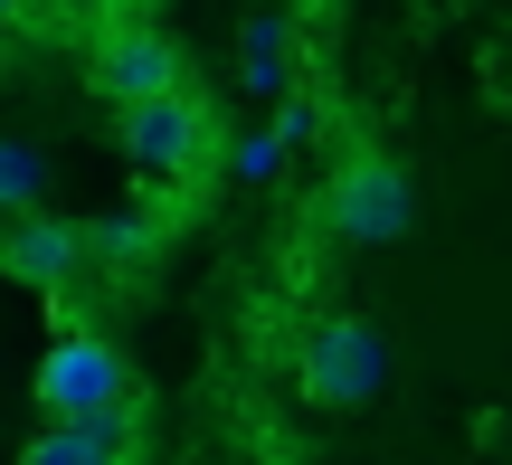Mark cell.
Listing matches in <instances>:
<instances>
[{
    "instance_id": "obj_1",
    "label": "cell",
    "mask_w": 512,
    "mask_h": 465,
    "mask_svg": "<svg viewBox=\"0 0 512 465\" xmlns=\"http://www.w3.org/2000/svg\"><path fill=\"white\" fill-rule=\"evenodd\" d=\"M313 219H323V238L342 247H389L408 238V219H418V190H408V171L389 162V152H342V162L323 171V200H313Z\"/></svg>"
},
{
    "instance_id": "obj_2",
    "label": "cell",
    "mask_w": 512,
    "mask_h": 465,
    "mask_svg": "<svg viewBox=\"0 0 512 465\" xmlns=\"http://www.w3.org/2000/svg\"><path fill=\"white\" fill-rule=\"evenodd\" d=\"M38 418L48 428H86V418H124L133 409V361L105 333H57L38 352Z\"/></svg>"
},
{
    "instance_id": "obj_3",
    "label": "cell",
    "mask_w": 512,
    "mask_h": 465,
    "mask_svg": "<svg viewBox=\"0 0 512 465\" xmlns=\"http://www.w3.org/2000/svg\"><path fill=\"white\" fill-rule=\"evenodd\" d=\"M114 133H124V162L143 171V181H190V171L209 162V143H219V114L181 86V95H152V105H124Z\"/></svg>"
},
{
    "instance_id": "obj_4",
    "label": "cell",
    "mask_w": 512,
    "mask_h": 465,
    "mask_svg": "<svg viewBox=\"0 0 512 465\" xmlns=\"http://www.w3.org/2000/svg\"><path fill=\"white\" fill-rule=\"evenodd\" d=\"M380 380H389L380 323H361V314L313 323V342H304V390L323 399V409H361V399H380Z\"/></svg>"
},
{
    "instance_id": "obj_5",
    "label": "cell",
    "mask_w": 512,
    "mask_h": 465,
    "mask_svg": "<svg viewBox=\"0 0 512 465\" xmlns=\"http://www.w3.org/2000/svg\"><path fill=\"white\" fill-rule=\"evenodd\" d=\"M86 86L105 95L114 114H124V105H152V95H181V48H171L162 29H143V19H124V29H95V48H86Z\"/></svg>"
},
{
    "instance_id": "obj_6",
    "label": "cell",
    "mask_w": 512,
    "mask_h": 465,
    "mask_svg": "<svg viewBox=\"0 0 512 465\" xmlns=\"http://www.w3.org/2000/svg\"><path fill=\"white\" fill-rule=\"evenodd\" d=\"M76 219H48V209H29V219H0V276L38 285V295H57V285L76 276Z\"/></svg>"
},
{
    "instance_id": "obj_7",
    "label": "cell",
    "mask_w": 512,
    "mask_h": 465,
    "mask_svg": "<svg viewBox=\"0 0 512 465\" xmlns=\"http://www.w3.org/2000/svg\"><path fill=\"white\" fill-rule=\"evenodd\" d=\"M133 418H86V428H38L19 465H133Z\"/></svg>"
},
{
    "instance_id": "obj_8",
    "label": "cell",
    "mask_w": 512,
    "mask_h": 465,
    "mask_svg": "<svg viewBox=\"0 0 512 465\" xmlns=\"http://www.w3.org/2000/svg\"><path fill=\"white\" fill-rule=\"evenodd\" d=\"M76 257L86 266H152L162 257V219L152 209H105V219L76 228Z\"/></svg>"
},
{
    "instance_id": "obj_9",
    "label": "cell",
    "mask_w": 512,
    "mask_h": 465,
    "mask_svg": "<svg viewBox=\"0 0 512 465\" xmlns=\"http://www.w3.org/2000/svg\"><path fill=\"white\" fill-rule=\"evenodd\" d=\"M238 38H247V48H238V76H247V95H285V86H294V19L256 10Z\"/></svg>"
},
{
    "instance_id": "obj_10",
    "label": "cell",
    "mask_w": 512,
    "mask_h": 465,
    "mask_svg": "<svg viewBox=\"0 0 512 465\" xmlns=\"http://www.w3.org/2000/svg\"><path fill=\"white\" fill-rule=\"evenodd\" d=\"M38 200H48V162H38L29 143H10V133H0V219H29Z\"/></svg>"
},
{
    "instance_id": "obj_11",
    "label": "cell",
    "mask_w": 512,
    "mask_h": 465,
    "mask_svg": "<svg viewBox=\"0 0 512 465\" xmlns=\"http://www.w3.org/2000/svg\"><path fill=\"white\" fill-rule=\"evenodd\" d=\"M275 171H285V143H275V133H247V143L228 152V181H275Z\"/></svg>"
},
{
    "instance_id": "obj_12",
    "label": "cell",
    "mask_w": 512,
    "mask_h": 465,
    "mask_svg": "<svg viewBox=\"0 0 512 465\" xmlns=\"http://www.w3.org/2000/svg\"><path fill=\"white\" fill-rule=\"evenodd\" d=\"M57 10H67V19H86V29H124L143 0H57Z\"/></svg>"
},
{
    "instance_id": "obj_13",
    "label": "cell",
    "mask_w": 512,
    "mask_h": 465,
    "mask_svg": "<svg viewBox=\"0 0 512 465\" xmlns=\"http://www.w3.org/2000/svg\"><path fill=\"white\" fill-rule=\"evenodd\" d=\"M19 10H29V0H0V29H10V19H19Z\"/></svg>"
}]
</instances>
